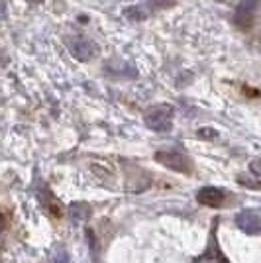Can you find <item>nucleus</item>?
I'll list each match as a JSON object with an SVG mask.
<instances>
[{"instance_id":"nucleus-1","label":"nucleus","mask_w":261,"mask_h":263,"mask_svg":"<svg viewBox=\"0 0 261 263\" xmlns=\"http://www.w3.org/2000/svg\"><path fill=\"white\" fill-rule=\"evenodd\" d=\"M175 108L171 104H155L150 110H145V126L153 132H169L173 128Z\"/></svg>"},{"instance_id":"nucleus-2","label":"nucleus","mask_w":261,"mask_h":263,"mask_svg":"<svg viewBox=\"0 0 261 263\" xmlns=\"http://www.w3.org/2000/svg\"><path fill=\"white\" fill-rule=\"evenodd\" d=\"M155 161L167 169H171V171H177V173H191L193 171L191 157L183 152H177V149H159L155 154Z\"/></svg>"},{"instance_id":"nucleus-3","label":"nucleus","mask_w":261,"mask_h":263,"mask_svg":"<svg viewBox=\"0 0 261 263\" xmlns=\"http://www.w3.org/2000/svg\"><path fill=\"white\" fill-rule=\"evenodd\" d=\"M67 47H69V51L71 55L79 59V61H92L98 53H100V49H98V45L92 42V40H88L85 35H75V37H71L69 42H67Z\"/></svg>"},{"instance_id":"nucleus-4","label":"nucleus","mask_w":261,"mask_h":263,"mask_svg":"<svg viewBox=\"0 0 261 263\" xmlns=\"http://www.w3.org/2000/svg\"><path fill=\"white\" fill-rule=\"evenodd\" d=\"M257 8H259V0H239L234 12V24L239 30H251L255 24Z\"/></svg>"},{"instance_id":"nucleus-5","label":"nucleus","mask_w":261,"mask_h":263,"mask_svg":"<svg viewBox=\"0 0 261 263\" xmlns=\"http://www.w3.org/2000/svg\"><path fill=\"white\" fill-rule=\"evenodd\" d=\"M196 200L204 206H210V209H220L226 202V193L218 186H202L196 193Z\"/></svg>"},{"instance_id":"nucleus-6","label":"nucleus","mask_w":261,"mask_h":263,"mask_svg":"<svg viewBox=\"0 0 261 263\" xmlns=\"http://www.w3.org/2000/svg\"><path fill=\"white\" fill-rule=\"evenodd\" d=\"M238 226L244 232L250 234H257L259 232V214L255 210H244L241 214H238Z\"/></svg>"},{"instance_id":"nucleus-7","label":"nucleus","mask_w":261,"mask_h":263,"mask_svg":"<svg viewBox=\"0 0 261 263\" xmlns=\"http://www.w3.org/2000/svg\"><path fill=\"white\" fill-rule=\"evenodd\" d=\"M150 14H152V8H147L143 4H134V6H128L124 10V16L130 22H143L145 18H150Z\"/></svg>"},{"instance_id":"nucleus-8","label":"nucleus","mask_w":261,"mask_h":263,"mask_svg":"<svg viewBox=\"0 0 261 263\" xmlns=\"http://www.w3.org/2000/svg\"><path fill=\"white\" fill-rule=\"evenodd\" d=\"M71 212L75 214L77 218H85V216H88V214H90V206L83 204V202H77V204H73V206H71Z\"/></svg>"},{"instance_id":"nucleus-9","label":"nucleus","mask_w":261,"mask_h":263,"mask_svg":"<svg viewBox=\"0 0 261 263\" xmlns=\"http://www.w3.org/2000/svg\"><path fill=\"white\" fill-rule=\"evenodd\" d=\"M177 0H150V6H153L155 10H163V8H171L175 6Z\"/></svg>"},{"instance_id":"nucleus-10","label":"nucleus","mask_w":261,"mask_h":263,"mask_svg":"<svg viewBox=\"0 0 261 263\" xmlns=\"http://www.w3.org/2000/svg\"><path fill=\"white\" fill-rule=\"evenodd\" d=\"M196 136L204 138V140H214V138H218V132L214 128H200V130L196 132Z\"/></svg>"},{"instance_id":"nucleus-11","label":"nucleus","mask_w":261,"mask_h":263,"mask_svg":"<svg viewBox=\"0 0 261 263\" xmlns=\"http://www.w3.org/2000/svg\"><path fill=\"white\" fill-rule=\"evenodd\" d=\"M251 173L255 177H259V161H257V159L251 161Z\"/></svg>"},{"instance_id":"nucleus-12","label":"nucleus","mask_w":261,"mask_h":263,"mask_svg":"<svg viewBox=\"0 0 261 263\" xmlns=\"http://www.w3.org/2000/svg\"><path fill=\"white\" fill-rule=\"evenodd\" d=\"M6 8H8V2L6 0H0V14H4Z\"/></svg>"},{"instance_id":"nucleus-13","label":"nucleus","mask_w":261,"mask_h":263,"mask_svg":"<svg viewBox=\"0 0 261 263\" xmlns=\"http://www.w3.org/2000/svg\"><path fill=\"white\" fill-rule=\"evenodd\" d=\"M4 226H6V220H4V216L0 214V232L4 230Z\"/></svg>"},{"instance_id":"nucleus-14","label":"nucleus","mask_w":261,"mask_h":263,"mask_svg":"<svg viewBox=\"0 0 261 263\" xmlns=\"http://www.w3.org/2000/svg\"><path fill=\"white\" fill-rule=\"evenodd\" d=\"M28 2H30V4H32V6H35V4H42V2H44V0H28Z\"/></svg>"}]
</instances>
